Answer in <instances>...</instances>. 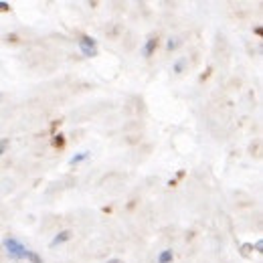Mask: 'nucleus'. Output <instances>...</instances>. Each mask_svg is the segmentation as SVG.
I'll return each mask as SVG.
<instances>
[{
    "label": "nucleus",
    "instance_id": "f257e3e1",
    "mask_svg": "<svg viewBox=\"0 0 263 263\" xmlns=\"http://www.w3.org/2000/svg\"><path fill=\"white\" fill-rule=\"evenodd\" d=\"M2 245H4V249L8 251V255L12 259H25L27 257V247L23 243H18L16 239H12V237H6Z\"/></svg>",
    "mask_w": 263,
    "mask_h": 263
},
{
    "label": "nucleus",
    "instance_id": "f03ea898",
    "mask_svg": "<svg viewBox=\"0 0 263 263\" xmlns=\"http://www.w3.org/2000/svg\"><path fill=\"white\" fill-rule=\"evenodd\" d=\"M79 49L85 57H96L98 55V47H96V41L91 36H81L79 41Z\"/></svg>",
    "mask_w": 263,
    "mask_h": 263
},
{
    "label": "nucleus",
    "instance_id": "7ed1b4c3",
    "mask_svg": "<svg viewBox=\"0 0 263 263\" xmlns=\"http://www.w3.org/2000/svg\"><path fill=\"white\" fill-rule=\"evenodd\" d=\"M69 239H71V233H69V231H61V233L51 241V247H57V245L65 243V241H69Z\"/></svg>",
    "mask_w": 263,
    "mask_h": 263
},
{
    "label": "nucleus",
    "instance_id": "20e7f679",
    "mask_svg": "<svg viewBox=\"0 0 263 263\" xmlns=\"http://www.w3.org/2000/svg\"><path fill=\"white\" fill-rule=\"evenodd\" d=\"M156 45H158V41H156V39H148V43H146V47L142 49V55H144V57H150V55L154 53V49H156Z\"/></svg>",
    "mask_w": 263,
    "mask_h": 263
},
{
    "label": "nucleus",
    "instance_id": "39448f33",
    "mask_svg": "<svg viewBox=\"0 0 263 263\" xmlns=\"http://www.w3.org/2000/svg\"><path fill=\"white\" fill-rule=\"evenodd\" d=\"M89 158V152H81V154H77V156H73L71 160H69V164L71 166H75V164H79V162H83V160H87Z\"/></svg>",
    "mask_w": 263,
    "mask_h": 263
},
{
    "label": "nucleus",
    "instance_id": "423d86ee",
    "mask_svg": "<svg viewBox=\"0 0 263 263\" xmlns=\"http://www.w3.org/2000/svg\"><path fill=\"white\" fill-rule=\"evenodd\" d=\"M158 263H172V249H164L158 257Z\"/></svg>",
    "mask_w": 263,
    "mask_h": 263
},
{
    "label": "nucleus",
    "instance_id": "0eeeda50",
    "mask_svg": "<svg viewBox=\"0 0 263 263\" xmlns=\"http://www.w3.org/2000/svg\"><path fill=\"white\" fill-rule=\"evenodd\" d=\"M27 259H31L33 263H45L39 255H36V253H34V251H29V249H27Z\"/></svg>",
    "mask_w": 263,
    "mask_h": 263
},
{
    "label": "nucleus",
    "instance_id": "6e6552de",
    "mask_svg": "<svg viewBox=\"0 0 263 263\" xmlns=\"http://www.w3.org/2000/svg\"><path fill=\"white\" fill-rule=\"evenodd\" d=\"M8 144H10V140H8V138H0V156H2L4 152H6Z\"/></svg>",
    "mask_w": 263,
    "mask_h": 263
},
{
    "label": "nucleus",
    "instance_id": "1a4fd4ad",
    "mask_svg": "<svg viewBox=\"0 0 263 263\" xmlns=\"http://www.w3.org/2000/svg\"><path fill=\"white\" fill-rule=\"evenodd\" d=\"M6 10H10V4L8 2H0V12H6Z\"/></svg>",
    "mask_w": 263,
    "mask_h": 263
},
{
    "label": "nucleus",
    "instance_id": "9d476101",
    "mask_svg": "<svg viewBox=\"0 0 263 263\" xmlns=\"http://www.w3.org/2000/svg\"><path fill=\"white\" fill-rule=\"evenodd\" d=\"M176 47H178V43H176V41H172V39H170V43H168V49H170V51H172V49H176Z\"/></svg>",
    "mask_w": 263,
    "mask_h": 263
},
{
    "label": "nucleus",
    "instance_id": "9b49d317",
    "mask_svg": "<svg viewBox=\"0 0 263 263\" xmlns=\"http://www.w3.org/2000/svg\"><path fill=\"white\" fill-rule=\"evenodd\" d=\"M182 67H184V61H182V59H180V61H178V63H176V67H174V69H176V71H178V73H180V71H182Z\"/></svg>",
    "mask_w": 263,
    "mask_h": 263
},
{
    "label": "nucleus",
    "instance_id": "f8f14e48",
    "mask_svg": "<svg viewBox=\"0 0 263 263\" xmlns=\"http://www.w3.org/2000/svg\"><path fill=\"white\" fill-rule=\"evenodd\" d=\"M255 249H257V251H261V249H263V243H261V241H257V243H255Z\"/></svg>",
    "mask_w": 263,
    "mask_h": 263
},
{
    "label": "nucleus",
    "instance_id": "ddd939ff",
    "mask_svg": "<svg viewBox=\"0 0 263 263\" xmlns=\"http://www.w3.org/2000/svg\"><path fill=\"white\" fill-rule=\"evenodd\" d=\"M107 263H122L120 259H111V261H107Z\"/></svg>",
    "mask_w": 263,
    "mask_h": 263
}]
</instances>
